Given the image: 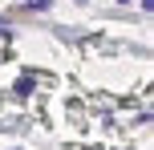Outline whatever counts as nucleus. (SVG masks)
Here are the masks:
<instances>
[{
  "label": "nucleus",
  "mask_w": 154,
  "mask_h": 150,
  "mask_svg": "<svg viewBox=\"0 0 154 150\" xmlns=\"http://www.w3.org/2000/svg\"><path fill=\"white\" fill-rule=\"evenodd\" d=\"M16 4H20V8H49L53 0H16Z\"/></svg>",
  "instance_id": "nucleus-1"
}]
</instances>
